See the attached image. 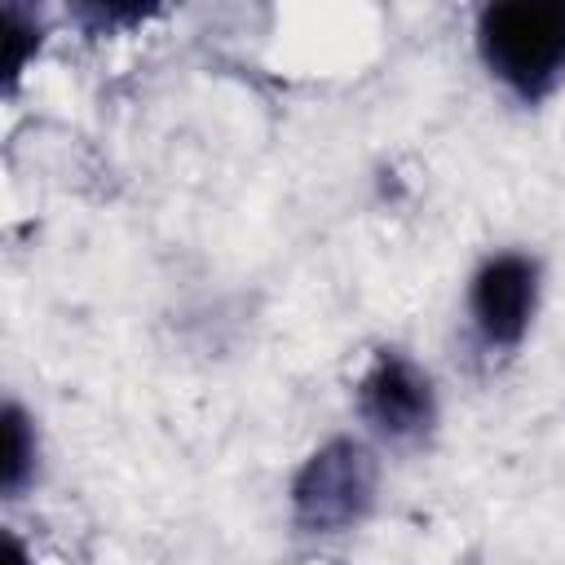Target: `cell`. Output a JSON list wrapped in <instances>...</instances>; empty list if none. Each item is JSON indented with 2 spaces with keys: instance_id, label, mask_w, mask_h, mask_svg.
Wrapping results in <instances>:
<instances>
[{
  "instance_id": "cell-2",
  "label": "cell",
  "mask_w": 565,
  "mask_h": 565,
  "mask_svg": "<svg viewBox=\"0 0 565 565\" xmlns=\"http://www.w3.org/2000/svg\"><path fill=\"white\" fill-rule=\"evenodd\" d=\"M375 486H380V463L375 450L358 437H331L318 450L305 455L287 486L291 521L305 534H344L366 521L375 508Z\"/></svg>"
},
{
  "instance_id": "cell-4",
  "label": "cell",
  "mask_w": 565,
  "mask_h": 565,
  "mask_svg": "<svg viewBox=\"0 0 565 565\" xmlns=\"http://www.w3.org/2000/svg\"><path fill=\"white\" fill-rule=\"evenodd\" d=\"M353 397H358L362 424L388 446H419L437 428L433 375L402 349L371 353Z\"/></svg>"
},
{
  "instance_id": "cell-6",
  "label": "cell",
  "mask_w": 565,
  "mask_h": 565,
  "mask_svg": "<svg viewBox=\"0 0 565 565\" xmlns=\"http://www.w3.org/2000/svg\"><path fill=\"white\" fill-rule=\"evenodd\" d=\"M44 44V18L18 0L4 4V84L13 88Z\"/></svg>"
},
{
  "instance_id": "cell-5",
  "label": "cell",
  "mask_w": 565,
  "mask_h": 565,
  "mask_svg": "<svg viewBox=\"0 0 565 565\" xmlns=\"http://www.w3.org/2000/svg\"><path fill=\"white\" fill-rule=\"evenodd\" d=\"M40 468V437H35V419L18 406L4 402V463H0V486L9 499H18Z\"/></svg>"
},
{
  "instance_id": "cell-8",
  "label": "cell",
  "mask_w": 565,
  "mask_h": 565,
  "mask_svg": "<svg viewBox=\"0 0 565 565\" xmlns=\"http://www.w3.org/2000/svg\"><path fill=\"white\" fill-rule=\"evenodd\" d=\"M4 556H9V565H31V552H26V543L13 530L4 534Z\"/></svg>"
},
{
  "instance_id": "cell-3",
  "label": "cell",
  "mask_w": 565,
  "mask_h": 565,
  "mask_svg": "<svg viewBox=\"0 0 565 565\" xmlns=\"http://www.w3.org/2000/svg\"><path fill=\"white\" fill-rule=\"evenodd\" d=\"M543 296V265L530 252H490L468 278V322L490 353H512L525 344Z\"/></svg>"
},
{
  "instance_id": "cell-1",
  "label": "cell",
  "mask_w": 565,
  "mask_h": 565,
  "mask_svg": "<svg viewBox=\"0 0 565 565\" xmlns=\"http://www.w3.org/2000/svg\"><path fill=\"white\" fill-rule=\"evenodd\" d=\"M477 57L516 102H547L565 84V0H494L472 22Z\"/></svg>"
},
{
  "instance_id": "cell-7",
  "label": "cell",
  "mask_w": 565,
  "mask_h": 565,
  "mask_svg": "<svg viewBox=\"0 0 565 565\" xmlns=\"http://www.w3.org/2000/svg\"><path fill=\"white\" fill-rule=\"evenodd\" d=\"M75 13H79V22H88V35H102V31L110 35L119 26H137V22L154 18L159 9H150V4H84Z\"/></svg>"
}]
</instances>
